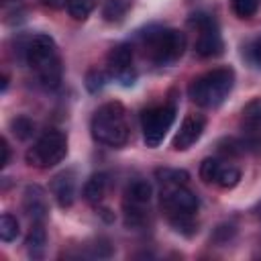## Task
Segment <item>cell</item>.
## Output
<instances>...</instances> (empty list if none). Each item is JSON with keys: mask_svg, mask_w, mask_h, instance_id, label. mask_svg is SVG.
Returning <instances> with one entry per match:
<instances>
[{"mask_svg": "<svg viewBox=\"0 0 261 261\" xmlns=\"http://www.w3.org/2000/svg\"><path fill=\"white\" fill-rule=\"evenodd\" d=\"M18 47V59L24 61L37 75L43 88L57 90L63 80V63L57 49V43L53 37L45 33H37L31 37H24L16 43Z\"/></svg>", "mask_w": 261, "mask_h": 261, "instance_id": "cell-1", "label": "cell"}, {"mask_svg": "<svg viewBox=\"0 0 261 261\" xmlns=\"http://www.w3.org/2000/svg\"><path fill=\"white\" fill-rule=\"evenodd\" d=\"M139 47L155 67H169L181 59L188 39L179 29L149 27L139 33Z\"/></svg>", "mask_w": 261, "mask_h": 261, "instance_id": "cell-2", "label": "cell"}, {"mask_svg": "<svg viewBox=\"0 0 261 261\" xmlns=\"http://www.w3.org/2000/svg\"><path fill=\"white\" fill-rule=\"evenodd\" d=\"M161 210L167 218V222L181 234L192 237L198 228L196 214L200 210L198 196L188 188V184H175V186H161L159 194Z\"/></svg>", "mask_w": 261, "mask_h": 261, "instance_id": "cell-3", "label": "cell"}, {"mask_svg": "<svg viewBox=\"0 0 261 261\" xmlns=\"http://www.w3.org/2000/svg\"><path fill=\"white\" fill-rule=\"evenodd\" d=\"M90 130H92L94 141L100 145H106L112 149L126 145L128 135H130L126 108L120 102H104L92 114Z\"/></svg>", "mask_w": 261, "mask_h": 261, "instance_id": "cell-4", "label": "cell"}, {"mask_svg": "<svg viewBox=\"0 0 261 261\" xmlns=\"http://www.w3.org/2000/svg\"><path fill=\"white\" fill-rule=\"evenodd\" d=\"M234 88L232 67H214L196 75L188 86V96L202 108H218Z\"/></svg>", "mask_w": 261, "mask_h": 261, "instance_id": "cell-5", "label": "cell"}, {"mask_svg": "<svg viewBox=\"0 0 261 261\" xmlns=\"http://www.w3.org/2000/svg\"><path fill=\"white\" fill-rule=\"evenodd\" d=\"M65 155H67V135L59 128H47L27 149L24 159L31 167L49 169V167L61 163L65 159Z\"/></svg>", "mask_w": 261, "mask_h": 261, "instance_id": "cell-6", "label": "cell"}, {"mask_svg": "<svg viewBox=\"0 0 261 261\" xmlns=\"http://www.w3.org/2000/svg\"><path fill=\"white\" fill-rule=\"evenodd\" d=\"M151 196H153V186L147 179L135 177L126 184L122 192V220L126 228L139 230L149 222Z\"/></svg>", "mask_w": 261, "mask_h": 261, "instance_id": "cell-7", "label": "cell"}, {"mask_svg": "<svg viewBox=\"0 0 261 261\" xmlns=\"http://www.w3.org/2000/svg\"><path fill=\"white\" fill-rule=\"evenodd\" d=\"M190 29L196 31V41H194V51L202 59L218 57L224 51V41L220 35V27L216 18L208 12H196L188 18Z\"/></svg>", "mask_w": 261, "mask_h": 261, "instance_id": "cell-8", "label": "cell"}, {"mask_svg": "<svg viewBox=\"0 0 261 261\" xmlns=\"http://www.w3.org/2000/svg\"><path fill=\"white\" fill-rule=\"evenodd\" d=\"M175 104H159L145 108L141 112V130H143V143L149 149H155L163 143L167 130L175 122Z\"/></svg>", "mask_w": 261, "mask_h": 261, "instance_id": "cell-9", "label": "cell"}, {"mask_svg": "<svg viewBox=\"0 0 261 261\" xmlns=\"http://www.w3.org/2000/svg\"><path fill=\"white\" fill-rule=\"evenodd\" d=\"M106 71L108 75L124 88L135 86L139 71L135 65V47L130 43L114 45L106 55Z\"/></svg>", "mask_w": 261, "mask_h": 261, "instance_id": "cell-10", "label": "cell"}, {"mask_svg": "<svg viewBox=\"0 0 261 261\" xmlns=\"http://www.w3.org/2000/svg\"><path fill=\"white\" fill-rule=\"evenodd\" d=\"M200 179L208 186H218L222 190H232L241 181V169L228 159L206 157L200 163Z\"/></svg>", "mask_w": 261, "mask_h": 261, "instance_id": "cell-11", "label": "cell"}, {"mask_svg": "<svg viewBox=\"0 0 261 261\" xmlns=\"http://www.w3.org/2000/svg\"><path fill=\"white\" fill-rule=\"evenodd\" d=\"M204 128H206V118H204L202 114H196V112L188 114V116L181 120L179 130L175 133V137H173V141H171V147H173L175 151H186V149H190L194 143L200 141V137L204 135Z\"/></svg>", "mask_w": 261, "mask_h": 261, "instance_id": "cell-12", "label": "cell"}, {"mask_svg": "<svg viewBox=\"0 0 261 261\" xmlns=\"http://www.w3.org/2000/svg\"><path fill=\"white\" fill-rule=\"evenodd\" d=\"M22 208L27 212V216L31 218V222H43L49 216V200H47V192L37 186V184H29L22 192Z\"/></svg>", "mask_w": 261, "mask_h": 261, "instance_id": "cell-13", "label": "cell"}, {"mask_svg": "<svg viewBox=\"0 0 261 261\" xmlns=\"http://www.w3.org/2000/svg\"><path fill=\"white\" fill-rule=\"evenodd\" d=\"M51 194L61 208H69L75 200V175L73 171H61L51 179Z\"/></svg>", "mask_w": 261, "mask_h": 261, "instance_id": "cell-14", "label": "cell"}, {"mask_svg": "<svg viewBox=\"0 0 261 261\" xmlns=\"http://www.w3.org/2000/svg\"><path fill=\"white\" fill-rule=\"evenodd\" d=\"M108 188H110V175L108 173H104V171L92 173L84 184V200L92 206H98L106 198Z\"/></svg>", "mask_w": 261, "mask_h": 261, "instance_id": "cell-15", "label": "cell"}, {"mask_svg": "<svg viewBox=\"0 0 261 261\" xmlns=\"http://www.w3.org/2000/svg\"><path fill=\"white\" fill-rule=\"evenodd\" d=\"M24 249L31 259H41L47 249V232L43 222H31V230L24 239Z\"/></svg>", "mask_w": 261, "mask_h": 261, "instance_id": "cell-16", "label": "cell"}, {"mask_svg": "<svg viewBox=\"0 0 261 261\" xmlns=\"http://www.w3.org/2000/svg\"><path fill=\"white\" fill-rule=\"evenodd\" d=\"M133 6V0H106L102 8V16L106 22H120L128 14Z\"/></svg>", "mask_w": 261, "mask_h": 261, "instance_id": "cell-17", "label": "cell"}, {"mask_svg": "<svg viewBox=\"0 0 261 261\" xmlns=\"http://www.w3.org/2000/svg\"><path fill=\"white\" fill-rule=\"evenodd\" d=\"M155 179L161 186H175V184H188L190 173L186 169L177 167H157L155 169Z\"/></svg>", "mask_w": 261, "mask_h": 261, "instance_id": "cell-18", "label": "cell"}, {"mask_svg": "<svg viewBox=\"0 0 261 261\" xmlns=\"http://www.w3.org/2000/svg\"><path fill=\"white\" fill-rule=\"evenodd\" d=\"M243 59L253 67L261 71V33L251 37L245 45H243Z\"/></svg>", "mask_w": 261, "mask_h": 261, "instance_id": "cell-19", "label": "cell"}, {"mask_svg": "<svg viewBox=\"0 0 261 261\" xmlns=\"http://www.w3.org/2000/svg\"><path fill=\"white\" fill-rule=\"evenodd\" d=\"M65 8L73 20H86L96 8V0H67Z\"/></svg>", "mask_w": 261, "mask_h": 261, "instance_id": "cell-20", "label": "cell"}, {"mask_svg": "<svg viewBox=\"0 0 261 261\" xmlns=\"http://www.w3.org/2000/svg\"><path fill=\"white\" fill-rule=\"evenodd\" d=\"M20 232V226H18V220L14 214L10 212H4L2 218H0V239L4 243H12Z\"/></svg>", "mask_w": 261, "mask_h": 261, "instance_id": "cell-21", "label": "cell"}, {"mask_svg": "<svg viewBox=\"0 0 261 261\" xmlns=\"http://www.w3.org/2000/svg\"><path fill=\"white\" fill-rule=\"evenodd\" d=\"M261 0H230V10L237 18H251L259 12Z\"/></svg>", "mask_w": 261, "mask_h": 261, "instance_id": "cell-22", "label": "cell"}, {"mask_svg": "<svg viewBox=\"0 0 261 261\" xmlns=\"http://www.w3.org/2000/svg\"><path fill=\"white\" fill-rule=\"evenodd\" d=\"M10 128H12V133L18 137V139H29V137H33V133H35V122L31 120V118H27V116H16V118H12L10 120Z\"/></svg>", "mask_w": 261, "mask_h": 261, "instance_id": "cell-23", "label": "cell"}, {"mask_svg": "<svg viewBox=\"0 0 261 261\" xmlns=\"http://www.w3.org/2000/svg\"><path fill=\"white\" fill-rule=\"evenodd\" d=\"M104 84H106V73H104V71H100V69H90V71L86 73V88H88V92L96 94V92H100V90L104 88Z\"/></svg>", "mask_w": 261, "mask_h": 261, "instance_id": "cell-24", "label": "cell"}, {"mask_svg": "<svg viewBox=\"0 0 261 261\" xmlns=\"http://www.w3.org/2000/svg\"><path fill=\"white\" fill-rule=\"evenodd\" d=\"M0 149H2V161H0V165L6 167L8 161H10V147H8V141H6L4 137L0 139Z\"/></svg>", "mask_w": 261, "mask_h": 261, "instance_id": "cell-25", "label": "cell"}, {"mask_svg": "<svg viewBox=\"0 0 261 261\" xmlns=\"http://www.w3.org/2000/svg\"><path fill=\"white\" fill-rule=\"evenodd\" d=\"M45 6H49V8H61V6H65L67 4V0H41Z\"/></svg>", "mask_w": 261, "mask_h": 261, "instance_id": "cell-26", "label": "cell"}, {"mask_svg": "<svg viewBox=\"0 0 261 261\" xmlns=\"http://www.w3.org/2000/svg\"><path fill=\"white\" fill-rule=\"evenodd\" d=\"M253 214H255V216H257V218L261 220V200H259V202L255 204V208H253Z\"/></svg>", "mask_w": 261, "mask_h": 261, "instance_id": "cell-27", "label": "cell"}]
</instances>
